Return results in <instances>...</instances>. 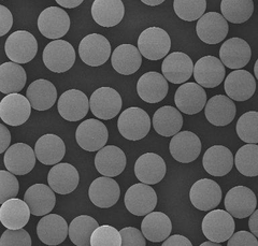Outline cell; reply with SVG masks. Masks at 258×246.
<instances>
[{
    "instance_id": "6da1fadb",
    "label": "cell",
    "mask_w": 258,
    "mask_h": 246,
    "mask_svg": "<svg viewBox=\"0 0 258 246\" xmlns=\"http://www.w3.org/2000/svg\"><path fill=\"white\" fill-rule=\"evenodd\" d=\"M117 128L122 136L131 141H139L148 136L151 129V118L141 108L132 107L120 113Z\"/></svg>"
},
{
    "instance_id": "7a4b0ae2",
    "label": "cell",
    "mask_w": 258,
    "mask_h": 246,
    "mask_svg": "<svg viewBox=\"0 0 258 246\" xmlns=\"http://www.w3.org/2000/svg\"><path fill=\"white\" fill-rule=\"evenodd\" d=\"M171 40L163 28L149 27L143 30L138 39V49L143 57L149 60H159L168 56Z\"/></svg>"
},
{
    "instance_id": "3957f363",
    "label": "cell",
    "mask_w": 258,
    "mask_h": 246,
    "mask_svg": "<svg viewBox=\"0 0 258 246\" xmlns=\"http://www.w3.org/2000/svg\"><path fill=\"white\" fill-rule=\"evenodd\" d=\"M201 228L209 241L223 243L235 233L236 224L233 216L227 211L212 210L205 216Z\"/></svg>"
},
{
    "instance_id": "277c9868",
    "label": "cell",
    "mask_w": 258,
    "mask_h": 246,
    "mask_svg": "<svg viewBox=\"0 0 258 246\" xmlns=\"http://www.w3.org/2000/svg\"><path fill=\"white\" fill-rule=\"evenodd\" d=\"M6 55L16 63H27L36 57L38 42L29 31L18 30L11 34L5 43Z\"/></svg>"
},
{
    "instance_id": "5b68a950",
    "label": "cell",
    "mask_w": 258,
    "mask_h": 246,
    "mask_svg": "<svg viewBox=\"0 0 258 246\" xmlns=\"http://www.w3.org/2000/svg\"><path fill=\"white\" fill-rule=\"evenodd\" d=\"M42 60L45 67L52 72L63 73L75 65L76 51L67 41L54 40L45 46Z\"/></svg>"
},
{
    "instance_id": "8992f818",
    "label": "cell",
    "mask_w": 258,
    "mask_h": 246,
    "mask_svg": "<svg viewBox=\"0 0 258 246\" xmlns=\"http://www.w3.org/2000/svg\"><path fill=\"white\" fill-rule=\"evenodd\" d=\"M109 132L102 122L90 118L81 123L76 131V140L86 152H98L107 144Z\"/></svg>"
},
{
    "instance_id": "52a82bcc",
    "label": "cell",
    "mask_w": 258,
    "mask_h": 246,
    "mask_svg": "<svg viewBox=\"0 0 258 246\" xmlns=\"http://www.w3.org/2000/svg\"><path fill=\"white\" fill-rule=\"evenodd\" d=\"M124 202L126 209L133 215L147 216L156 208L157 195L148 184H134L127 189Z\"/></svg>"
},
{
    "instance_id": "ba28073f",
    "label": "cell",
    "mask_w": 258,
    "mask_h": 246,
    "mask_svg": "<svg viewBox=\"0 0 258 246\" xmlns=\"http://www.w3.org/2000/svg\"><path fill=\"white\" fill-rule=\"evenodd\" d=\"M122 106V97L112 87H100L92 94L90 99L92 113L103 121L114 118L120 112Z\"/></svg>"
},
{
    "instance_id": "9c48e42d",
    "label": "cell",
    "mask_w": 258,
    "mask_h": 246,
    "mask_svg": "<svg viewBox=\"0 0 258 246\" xmlns=\"http://www.w3.org/2000/svg\"><path fill=\"white\" fill-rule=\"evenodd\" d=\"M79 55L87 66L99 67L111 57V44L102 35L91 34L81 40Z\"/></svg>"
},
{
    "instance_id": "30bf717a",
    "label": "cell",
    "mask_w": 258,
    "mask_h": 246,
    "mask_svg": "<svg viewBox=\"0 0 258 246\" xmlns=\"http://www.w3.org/2000/svg\"><path fill=\"white\" fill-rule=\"evenodd\" d=\"M69 28L70 18L61 8L48 7L38 18V29L47 39H60L67 35Z\"/></svg>"
},
{
    "instance_id": "8fae6325",
    "label": "cell",
    "mask_w": 258,
    "mask_h": 246,
    "mask_svg": "<svg viewBox=\"0 0 258 246\" xmlns=\"http://www.w3.org/2000/svg\"><path fill=\"white\" fill-rule=\"evenodd\" d=\"M224 203L226 211L233 217L242 219L251 216L255 212L257 198L248 187L236 186L226 194Z\"/></svg>"
},
{
    "instance_id": "7c38bea8",
    "label": "cell",
    "mask_w": 258,
    "mask_h": 246,
    "mask_svg": "<svg viewBox=\"0 0 258 246\" xmlns=\"http://www.w3.org/2000/svg\"><path fill=\"white\" fill-rule=\"evenodd\" d=\"M191 204L200 211H212L222 201V189L215 181L201 179L189 190Z\"/></svg>"
},
{
    "instance_id": "4fadbf2b",
    "label": "cell",
    "mask_w": 258,
    "mask_h": 246,
    "mask_svg": "<svg viewBox=\"0 0 258 246\" xmlns=\"http://www.w3.org/2000/svg\"><path fill=\"white\" fill-rule=\"evenodd\" d=\"M31 108L28 98L23 95H7L0 102V118L9 126H21L28 121Z\"/></svg>"
},
{
    "instance_id": "5bb4252c",
    "label": "cell",
    "mask_w": 258,
    "mask_h": 246,
    "mask_svg": "<svg viewBox=\"0 0 258 246\" xmlns=\"http://www.w3.org/2000/svg\"><path fill=\"white\" fill-rule=\"evenodd\" d=\"M228 21L217 12H208L198 20L196 33L199 39L207 44H217L227 37Z\"/></svg>"
},
{
    "instance_id": "9a60e30c",
    "label": "cell",
    "mask_w": 258,
    "mask_h": 246,
    "mask_svg": "<svg viewBox=\"0 0 258 246\" xmlns=\"http://www.w3.org/2000/svg\"><path fill=\"white\" fill-rule=\"evenodd\" d=\"M174 102L181 112L188 115L197 114L206 108L207 93L198 83H184L176 90Z\"/></svg>"
},
{
    "instance_id": "2e32d148",
    "label": "cell",
    "mask_w": 258,
    "mask_h": 246,
    "mask_svg": "<svg viewBox=\"0 0 258 246\" xmlns=\"http://www.w3.org/2000/svg\"><path fill=\"white\" fill-rule=\"evenodd\" d=\"M36 153L25 143H15L7 149L4 162L7 170L14 176H25L36 165Z\"/></svg>"
},
{
    "instance_id": "e0dca14e",
    "label": "cell",
    "mask_w": 258,
    "mask_h": 246,
    "mask_svg": "<svg viewBox=\"0 0 258 246\" xmlns=\"http://www.w3.org/2000/svg\"><path fill=\"white\" fill-rule=\"evenodd\" d=\"M58 113L68 122H78L87 115L90 100L86 95L79 90H69L64 92L58 99Z\"/></svg>"
},
{
    "instance_id": "ac0fdd59",
    "label": "cell",
    "mask_w": 258,
    "mask_h": 246,
    "mask_svg": "<svg viewBox=\"0 0 258 246\" xmlns=\"http://www.w3.org/2000/svg\"><path fill=\"white\" fill-rule=\"evenodd\" d=\"M225 74L224 63L212 55L201 57L194 67L195 81L206 89H214L219 86L224 81Z\"/></svg>"
},
{
    "instance_id": "d6986e66",
    "label": "cell",
    "mask_w": 258,
    "mask_h": 246,
    "mask_svg": "<svg viewBox=\"0 0 258 246\" xmlns=\"http://www.w3.org/2000/svg\"><path fill=\"white\" fill-rule=\"evenodd\" d=\"M201 141L191 131H181L172 137L169 149L176 161L189 163L195 161L201 153Z\"/></svg>"
},
{
    "instance_id": "ffe728a7",
    "label": "cell",
    "mask_w": 258,
    "mask_h": 246,
    "mask_svg": "<svg viewBox=\"0 0 258 246\" xmlns=\"http://www.w3.org/2000/svg\"><path fill=\"white\" fill-rule=\"evenodd\" d=\"M194 63L187 54L173 52L169 54L161 65V72L167 81L173 84H181L188 81L194 74Z\"/></svg>"
},
{
    "instance_id": "44dd1931",
    "label": "cell",
    "mask_w": 258,
    "mask_h": 246,
    "mask_svg": "<svg viewBox=\"0 0 258 246\" xmlns=\"http://www.w3.org/2000/svg\"><path fill=\"white\" fill-rule=\"evenodd\" d=\"M167 167L165 160L155 153L141 155L135 163V174L141 183L154 185L159 183L166 176Z\"/></svg>"
},
{
    "instance_id": "7402d4cb",
    "label": "cell",
    "mask_w": 258,
    "mask_h": 246,
    "mask_svg": "<svg viewBox=\"0 0 258 246\" xmlns=\"http://www.w3.org/2000/svg\"><path fill=\"white\" fill-rule=\"evenodd\" d=\"M69 233V227L66 219L58 214L44 215L39 220L37 234L42 243L55 246L62 243Z\"/></svg>"
},
{
    "instance_id": "603a6c76",
    "label": "cell",
    "mask_w": 258,
    "mask_h": 246,
    "mask_svg": "<svg viewBox=\"0 0 258 246\" xmlns=\"http://www.w3.org/2000/svg\"><path fill=\"white\" fill-rule=\"evenodd\" d=\"M225 93L235 101H246L253 97L256 91V81L246 70L232 71L226 77L224 84Z\"/></svg>"
},
{
    "instance_id": "cb8c5ba5",
    "label": "cell",
    "mask_w": 258,
    "mask_h": 246,
    "mask_svg": "<svg viewBox=\"0 0 258 246\" xmlns=\"http://www.w3.org/2000/svg\"><path fill=\"white\" fill-rule=\"evenodd\" d=\"M251 57V46L241 38H230L221 46L220 58L224 66L229 69L239 70L245 67Z\"/></svg>"
},
{
    "instance_id": "d4e9b609",
    "label": "cell",
    "mask_w": 258,
    "mask_h": 246,
    "mask_svg": "<svg viewBox=\"0 0 258 246\" xmlns=\"http://www.w3.org/2000/svg\"><path fill=\"white\" fill-rule=\"evenodd\" d=\"M126 155L115 145H108L98 150L95 157V167L101 176L118 177L126 168Z\"/></svg>"
},
{
    "instance_id": "484cf974",
    "label": "cell",
    "mask_w": 258,
    "mask_h": 246,
    "mask_svg": "<svg viewBox=\"0 0 258 246\" xmlns=\"http://www.w3.org/2000/svg\"><path fill=\"white\" fill-rule=\"evenodd\" d=\"M80 182L79 172L76 167L68 162L55 165L48 172L47 183L55 193L68 195L77 189Z\"/></svg>"
},
{
    "instance_id": "4316f807",
    "label": "cell",
    "mask_w": 258,
    "mask_h": 246,
    "mask_svg": "<svg viewBox=\"0 0 258 246\" xmlns=\"http://www.w3.org/2000/svg\"><path fill=\"white\" fill-rule=\"evenodd\" d=\"M120 188L112 178L101 177L93 181L88 189V197L95 206L109 209L115 205L119 199Z\"/></svg>"
},
{
    "instance_id": "83f0119b",
    "label": "cell",
    "mask_w": 258,
    "mask_h": 246,
    "mask_svg": "<svg viewBox=\"0 0 258 246\" xmlns=\"http://www.w3.org/2000/svg\"><path fill=\"white\" fill-rule=\"evenodd\" d=\"M237 108L235 102L224 95H216L208 100L205 114L210 124L217 127L229 125L236 117Z\"/></svg>"
},
{
    "instance_id": "f1b7e54d",
    "label": "cell",
    "mask_w": 258,
    "mask_h": 246,
    "mask_svg": "<svg viewBox=\"0 0 258 246\" xmlns=\"http://www.w3.org/2000/svg\"><path fill=\"white\" fill-rule=\"evenodd\" d=\"M169 91L167 78L158 72H147L137 83V93L139 97L148 103H158L164 100Z\"/></svg>"
},
{
    "instance_id": "f546056e",
    "label": "cell",
    "mask_w": 258,
    "mask_h": 246,
    "mask_svg": "<svg viewBox=\"0 0 258 246\" xmlns=\"http://www.w3.org/2000/svg\"><path fill=\"white\" fill-rule=\"evenodd\" d=\"M54 193L50 186L35 184L26 190L24 195V201L28 204L32 215H47L55 208L56 197Z\"/></svg>"
},
{
    "instance_id": "4dcf8cb0",
    "label": "cell",
    "mask_w": 258,
    "mask_h": 246,
    "mask_svg": "<svg viewBox=\"0 0 258 246\" xmlns=\"http://www.w3.org/2000/svg\"><path fill=\"white\" fill-rule=\"evenodd\" d=\"M235 163L231 150L223 145L208 148L203 158L205 170L213 177H224L228 174Z\"/></svg>"
},
{
    "instance_id": "1f68e13d",
    "label": "cell",
    "mask_w": 258,
    "mask_h": 246,
    "mask_svg": "<svg viewBox=\"0 0 258 246\" xmlns=\"http://www.w3.org/2000/svg\"><path fill=\"white\" fill-rule=\"evenodd\" d=\"M125 7L122 0H95L92 6V17L102 27H114L122 22Z\"/></svg>"
},
{
    "instance_id": "d6a6232c",
    "label": "cell",
    "mask_w": 258,
    "mask_h": 246,
    "mask_svg": "<svg viewBox=\"0 0 258 246\" xmlns=\"http://www.w3.org/2000/svg\"><path fill=\"white\" fill-rule=\"evenodd\" d=\"M30 214L28 204L19 198H12L0 206V220L7 229H23L29 221Z\"/></svg>"
},
{
    "instance_id": "836d02e7",
    "label": "cell",
    "mask_w": 258,
    "mask_h": 246,
    "mask_svg": "<svg viewBox=\"0 0 258 246\" xmlns=\"http://www.w3.org/2000/svg\"><path fill=\"white\" fill-rule=\"evenodd\" d=\"M37 159L45 166H55L66 154V145L61 138L56 134L47 133L40 137L35 145Z\"/></svg>"
},
{
    "instance_id": "e575fe53",
    "label": "cell",
    "mask_w": 258,
    "mask_h": 246,
    "mask_svg": "<svg viewBox=\"0 0 258 246\" xmlns=\"http://www.w3.org/2000/svg\"><path fill=\"white\" fill-rule=\"evenodd\" d=\"M111 63L117 73L131 75L140 69L142 55L133 44H120L113 51Z\"/></svg>"
},
{
    "instance_id": "d590c367",
    "label": "cell",
    "mask_w": 258,
    "mask_h": 246,
    "mask_svg": "<svg viewBox=\"0 0 258 246\" xmlns=\"http://www.w3.org/2000/svg\"><path fill=\"white\" fill-rule=\"evenodd\" d=\"M141 231L145 239L153 243L164 242L172 231L171 220L163 212H152L144 216Z\"/></svg>"
},
{
    "instance_id": "8d00e7d4",
    "label": "cell",
    "mask_w": 258,
    "mask_h": 246,
    "mask_svg": "<svg viewBox=\"0 0 258 246\" xmlns=\"http://www.w3.org/2000/svg\"><path fill=\"white\" fill-rule=\"evenodd\" d=\"M153 127L163 137H174L183 127V116L179 109L171 106L159 108L153 116Z\"/></svg>"
},
{
    "instance_id": "74e56055",
    "label": "cell",
    "mask_w": 258,
    "mask_h": 246,
    "mask_svg": "<svg viewBox=\"0 0 258 246\" xmlns=\"http://www.w3.org/2000/svg\"><path fill=\"white\" fill-rule=\"evenodd\" d=\"M27 98L32 109L46 111L51 109L57 100V91L50 81L40 78L32 82L27 89Z\"/></svg>"
},
{
    "instance_id": "f35d334b",
    "label": "cell",
    "mask_w": 258,
    "mask_h": 246,
    "mask_svg": "<svg viewBox=\"0 0 258 246\" xmlns=\"http://www.w3.org/2000/svg\"><path fill=\"white\" fill-rule=\"evenodd\" d=\"M26 81V71L19 63L9 61L0 66V92L3 94H18L24 89Z\"/></svg>"
},
{
    "instance_id": "ab89813d",
    "label": "cell",
    "mask_w": 258,
    "mask_h": 246,
    "mask_svg": "<svg viewBox=\"0 0 258 246\" xmlns=\"http://www.w3.org/2000/svg\"><path fill=\"white\" fill-rule=\"evenodd\" d=\"M99 227L97 220L92 216L80 215L69 225V237L77 246H91L92 235Z\"/></svg>"
},
{
    "instance_id": "60d3db41",
    "label": "cell",
    "mask_w": 258,
    "mask_h": 246,
    "mask_svg": "<svg viewBox=\"0 0 258 246\" xmlns=\"http://www.w3.org/2000/svg\"><path fill=\"white\" fill-rule=\"evenodd\" d=\"M221 11L229 23L242 24L251 19L254 3L253 0H222Z\"/></svg>"
},
{
    "instance_id": "b9f144b4",
    "label": "cell",
    "mask_w": 258,
    "mask_h": 246,
    "mask_svg": "<svg viewBox=\"0 0 258 246\" xmlns=\"http://www.w3.org/2000/svg\"><path fill=\"white\" fill-rule=\"evenodd\" d=\"M237 170L248 178L258 176V145L246 144L238 149L235 157Z\"/></svg>"
},
{
    "instance_id": "7bdbcfd3",
    "label": "cell",
    "mask_w": 258,
    "mask_h": 246,
    "mask_svg": "<svg viewBox=\"0 0 258 246\" xmlns=\"http://www.w3.org/2000/svg\"><path fill=\"white\" fill-rule=\"evenodd\" d=\"M236 130L238 137L245 143H258V112L249 111L241 115L237 122Z\"/></svg>"
},
{
    "instance_id": "ee69618b",
    "label": "cell",
    "mask_w": 258,
    "mask_h": 246,
    "mask_svg": "<svg viewBox=\"0 0 258 246\" xmlns=\"http://www.w3.org/2000/svg\"><path fill=\"white\" fill-rule=\"evenodd\" d=\"M173 9L177 18L186 22H194L206 14L207 0H174Z\"/></svg>"
},
{
    "instance_id": "f6af8a7d",
    "label": "cell",
    "mask_w": 258,
    "mask_h": 246,
    "mask_svg": "<svg viewBox=\"0 0 258 246\" xmlns=\"http://www.w3.org/2000/svg\"><path fill=\"white\" fill-rule=\"evenodd\" d=\"M91 246H122V235L110 225L99 226L92 235Z\"/></svg>"
},
{
    "instance_id": "bcb514c9",
    "label": "cell",
    "mask_w": 258,
    "mask_h": 246,
    "mask_svg": "<svg viewBox=\"0 0 258 246\" xmlns=\"http://www.w3.org/2000/svg\"><path fill=\"white\" fill-rule=\"evenodd\" d=\"M20 184L13 173L2 170L0 171V203L15 198L19 194Z\"/></svg>"
},
{
    "instance_id": "7dc6e473",
    "label": "cell",
    "mask_w": 258,
    "mask_h": 246,
    "mask_svg": "<svg viewBox=\"0 0 258 246\" xmlns=\"http://www.w3.org/2000/svg\"><path fill=\"white\" fill-rule=\"evenodd\" d=\"M0 246H31V237L24 229H7L0 239Z\"/></svg>"
},
{
    "instance_id": "c3c4849f",
    "label": "cell",
    "mask_w": 258,
    "mask_h": 246,
    "mask_svg": "<svg viewBox=\"0 0 258 246\" xmlns=\"http://www.w3.org/2000/svg\"><path fill=\"white\" fill-rule=\"evenodd\" d=\"M122 246H145V236L135 227H126L120 230Z\"/></svg>"
},
{
    "instance_id": "681fc988",
    "label": "cell",
    "mask_w": 258,
    "mask_h": 246,
    "mask_svg": "<svg viewBox=\"0 0 258 246\" xmlns=\"http://www.w3.org/2000/svg\"><path fill=\"white\" fill-rule=\"evenodd\" d=\"M227 246H258V241L252 232L241 230V231L233 233L228 240Z\"/></svg>"
},
{
    "instance_id": "f907efd6",
    "label": "cell",
    "mask_w": 258,
    "mask_h": 246,
    "mask_svg": "<svg viewBox=\"0 0 258 246\" xmlns=\"http://www.w3.org/2000/svg\"><path fill=\"white\" fill-rule=\"evenodd\" d=\"M13 25V17L11 11L5 6H0V37L9 33Z\"/></svg>"
},
{
    "instance_id": "816d5d0a",
    "label": "cell",
    "mask_w": 258,
    "mask_h": 246,
    "mask_svg": "<svg viewBox=\"0 0 258 246\" xmlns=\"http://www.w3.org/2000/svg\"><path fill=\"white\" fill-rule=\"evenodd\" d=\"M11 133L5 125H0V153L4 154L10 147Z\"/></svg>"
},
{
    "instance_id": "f5cc1de1",
    "label": "cell",
    "mask_w": 258,
    "mask_h": 246,
    "mask_svg": "<svg viewBox=\"0 0 258 246\" xmlns=\"http://www.w3.org/2000/svg\"><path fill=\"white\" fill-rule=\"evenodd\" d=\"M161 246H192V244L186 236L174 234L165 240Z\"/></svg>"
},
{
    "instance_id": "db71d44e",
    "label": "cell",
    "mask_w": 258,
    "mask_h": 246,
    "mask_svg": "<svg viewBox=\"0 0 258 246\" xmlns=\"http://www.w3.org/2000/svg\"><path fill=\"white\" fill-rule=\"evenodd\" d=\"M248 227L251 232L258 237V210H256L251 216H249L248 220Z\"/></svg>"
},
{
    "instance_id": "11a10c76",
    "label": "cell",
    "mask_w": 258,
    "mask_h": 246,
    "mask_svg": "<svg viewBox=\"0 0 258 246\" xmlns=\"http://www.w3.org/2000/svg\"><path fill=\"white\" fill-rule=\"evenodd\" d=\"M60 7L67 8V9H74V8L79 7L84 0H55Z\"/></svg>"
},
{
    "instance_id": "9f6ffc18",
    "label": "cell",
    "mask_w": 258,
    "mask_h": 246,
    "mask_svg": "<svg viewBox=\"0 0 258 246\" xmlns=\"http://www.w3.org/2000/svg\"><path fill=\"white\" fill-rule=\"evenodd\" d=\"M141 2L147 5V6H151V7H155V6H159L163 4L165 0H141Z\"/></svg>"
},
{
    "instance_id": "6f0895ef",
    "label": "cell",
    "mask_w": 258,
    "mask_h": 246,
    "mask_svg": "<svg viewBox=\"0 0 258 246\" xmlns=\"http://www.w3.org/2000/svg\"><path fill=\"white\" fill-rule=\"evenodd\" d=\"M199 246H222L220 243H215V242H212V241H207L203 244H200Z\"/></svg>"
},
{
    "instance_id": "680465c9",
    "label": "cell",
    "mask_w": 258,
    "mask_h": 246,
    "mask_svg": "<svg viewBox=\"0 0 258 246\" xmlns=\"http://www.w3.org/2000/svg\"><path fill=\"white\" fill-rule=\"evenodd\" d=\"M254 73H255L256 78L258 80V59H257V60H256V62H255V66H254Z\"/></svg>"
}]
</instances>
